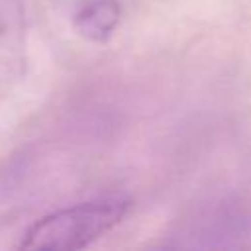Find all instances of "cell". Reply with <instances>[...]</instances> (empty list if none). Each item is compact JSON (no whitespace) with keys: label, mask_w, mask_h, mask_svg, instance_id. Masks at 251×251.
I'll list each match as a JSON object with an SVG mask.
<instances>
[{"label":"cell","mask_w":251,"mask_h":251,"mask_svg":"<svg viewBox=\"0 0 251 251\" xmlns=\"http://www.w3.org/2000/svg\"><path fill=\"white\" fill-rule=\"evenodd\" d=\"M25 75V6L0 0V98L8 96Z\"/></svg>","instance_id":"2"},{"label":"cell","mask_w":251,"mask_h":251,"mask_svg":"<svg viewBox=\"0 0 251 251\" xmlns=\"http://www.w3.org/2000/svg\"><path fill=\"white\" fill-rule=\"evenodd\" d=\"M51 4L73 31L90 43L110 41L122 16L120 0H51Z\"/></svg>","instance_id":"3"},{"label":"cell","mask_w":251,"mask_h":251,"mask_svg":"<svg viewBox=\"0 0 251 251\" xmlns=\"http://www.w3.org/2000/svg\"><path fill=\"white\" fill-rule=\"evenodd\" d=\"M131 200L122 194L100 196L55 210L33 222L22 235L20 249H84L110 229H114L129 212Z\"/></svg>","instance_id":"1"}]
</instances>
